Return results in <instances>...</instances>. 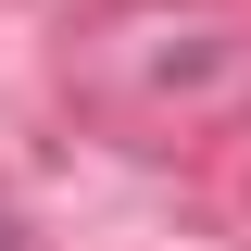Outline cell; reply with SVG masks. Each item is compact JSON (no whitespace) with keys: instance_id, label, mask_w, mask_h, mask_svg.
<instances>
[{"instance_id":"1","label":"cell","mask_w":251,"mask_h":251,"mask_svg":"<svg viewBox=\"0 0 251 251\" xmlns=\"http://www.w3.org/2000/svg\"><path fill=\"white\" fill-rule=\"evenodd\" d=\"M0 251H25V226H13V201H0Z\"/></svg>"}]
</instances>
